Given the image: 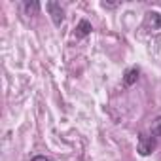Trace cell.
I'll use <instances>...</instances> for the list:
<instances>
[{"instance_id":"6da1fadb","label":"cell","mask_w":161,"mask_h":161,"mask_svg":"<svg viewBox=\"0 0 161 161\" xmlns=\"http://www.w3.org/2000/svg\"><path fill=\"white\" fill-rule=\"evenodd\" d=\"M157 148V136L152 133H140L138 135V153L140 155H150Z\"/></svg>"},{"instance_id":"7a4b0ae2","label":"cell","mask_w":161,"mask_h":161,"mask_svg":"<svg viewBox=\"0 0 161 161\" xmlns=\"http://www.w3.org/2000/svg\"><path fill=\"white\" fill-rule=\"evenodd\" d=\"M46 8H47V12H49V15H51V21H53V25L55 27H61L63 25V21H64V10H63V6L59 4V2H47L46 4Z\"/></svg>"},{"instance_id":"3957f363","label":"cell","mask_w":161,"mask_h":161,"mask_svg":"<svg viewBox=\"0 0 161 161\" xmlns=\"http://www.w3.org/2000/svg\"><path fill=\"white\" fill-rule=\"evenodd\" d=\"M91 31H93L91 23L87 19H82L78 23V27H76V38H86L87 34H91Z\"/></svg>"},{"instance_id":"277c9868","label":"cell","mask_w":161,"mask_h":161,"mask_svg":"<svg viewBox=\"0 0 161 161\" xmlns=\"http://www.w3.org/2000/svg\"><path fill=\"white\" fill-rule=\"evenodd\" d=\"M146 23H148V27H152V31L161 29V14H157V12H148V14H146Z\"/></svg>"},{"instance_id":"5b68a950","label":"cell","mask_w":161,"mask_h":161,"mask_svg":"<svg viewBox=\"0 0 161 161\" xmlns=\"http://www.w3.org/2000/svg\"><path fill=\"white\" fill-rule=\"evenodd\" d=\"M138 74H140V70H138L136 66L129 68V70L125 72V76H123V84H125V86H133L136 80H138Z\"/></svg>"},{"instance_id":"8992f818","label":"cell","mask_w":161,"mask_h":161,"mask_svg":"<svg viewBox=\"0 0 161 161\" xmlns=\"http://www.w3.org/2000/svg\"><path fill=\"white\" fill-rule=\"evenodd\" d=\"M23 10L27 15H36L40 12V4L38 2H23Z\"/></svg>"},{"instance_id":"52a82bcc","label":"cell","mask_w":161,"mask_h":161,"mask_svg":"<svg viewBox=\"0 0 161 161\" xmlns=\"http://www.w3.org/2000/svg\"><path fill=\"white\" fill-rule=\"evenodd\" d=\"M150 133L153 135V136H161V116H157L153 121H152V127H150Z\"/></svg>"},{"instance_id":"ba28073f","label":"cell","mask_w":161,"mask_h":161,"mask_svg":"<svg viewBox=\"0 0 161 161\" xmlns=\"http://www.w3.org/2000/svg\"><path fill=\"white\" fill-rule=\"evenodd\" d=\"M32 161H51V159H49V157H46V155H36Z\"/></svg>"}]
</instances>
